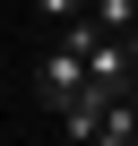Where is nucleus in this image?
<instances>
[{"label":"nucleus","instance_id":"f257e3e1","mask_svg":"<svg viewBox=\"0 0 138 146\" xmlns=\"http://www.w3.org/2000/svg\"><path fill=\"white\" fill-rule=\"evenodd\" d=\"M26 9H35L43 26H69V17H86V0H26Z\"/></svg>","mask_w":138,"mask_h":146},{"label":"nucleus","instance_id":"f03ea898","mask_svg":"<svg viewBox=\"0 0 138 146\" xmlns=\"http://www.w3.org/2000/svg\"><path fill=\"white\" fill-rule=\"evenodd\" d=\"M129 95H138V60H129Z\"/></svg>","mask_w":138,"mask_h":146}]
</instances>
